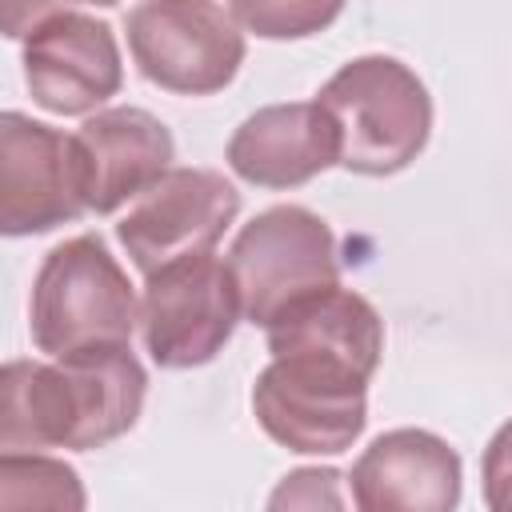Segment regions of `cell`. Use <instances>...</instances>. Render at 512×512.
<instances>
[{"label":"cell","mask_w":512,"mask_h":512,"mask_svg":"<svg viewBox=\"0 0 512 512\" xmlns=\"http://www.w3.org/2000/svg\"><path fill=\"white\" fill-rule=\"evenodd\" d=\"M340 132V168L392 176L408 168L432 132V96L396 56L348 60L316 96Z\"/></svg>","instance_id":"obj_1"},{"label":"cell","mask_w":512,"mask_h":512,"mask_svg":"<svg viewBox=\"0 0 512 512\" xmlns=\"http://www.w3.org/2000/svg\"><path fill=\"white\" fill-rule=\"evenodd\" d=\"M136 324L140 304L128 272L100 236H72L44 256L28 300V328L40 352L60 360L96 344H128Z\"/></svg>","instance_id":"obj_2"},{"label":"cell","mask_w":512,"mask_h":512,"mask_svg":"<svg viewBox=\"0 0 512 512\" xmlns=\"http://www.w3.org/2000/svg\"><path fill=\"white\" fill-rule=\"evenodd\" d=\"M124 32L140 76L176 96H212L244 64V32L216 0H140Z\"/></svg>","instance_id":"obj_3"},{"label":"cell","mask_w":512,"mask_h":512,"mask_svg":"<svg viewBox=\"0 0 512 512\" xmlns=\"http://www.w3.org/2000/svg\"><path fill=\"white\" fill-rule=\"evenodd\" d=\"M228 272L252 324H268L292 300L340 284L332 228L300 204H276L252 216L228 248Z\"/></svg>","instance_id":"obj_4"},{"label":"cell","mask_w":512,"mask_h":512,"mask_svg":"<svg viewBox=\"0 0 512 512\" xmlns=\"http://www.w3.org/2000/svg\"><path fill=\"white\" fill-rule=\"evenodd\" d=\"M260 428L304 456H336L368 424V380L316 356H272L252 384Z\"/></svg>","instance_id":"obj_5"},{"label":"cell","mask_w":512,"mask_h":512,"mask_svg":"<svg viewBox=\"0 0 512 512\" xmlns=\"http://www.w3.org/2000/svg\"><path fill=\"white\" fill-rule=\"evenodd\" d=\"M240 292L212 252L172 260L144 276L140 296V336L144 352L160 368H200L208 364L236 328Z\"/></svg>","instance_id":"obj_6"},{"label":"cell","mask_w":512,"mask_h":512,"mask_svg":"<svg viewBox=\"0 0 512 512\" xmlns=\"http://www.w3.org/2000/svg\"><path fill=\"white\" fill-rule=\"evenodd\" d=\"M88 212V180L76 136L24 112L0 116V228L36 236Z\"/></svg>","instance_id":"obj_7"},{"label":"cell","mask_w":512,"mask_h":512,"mask_svg":"<svg viewBox=\"0 0 512 512\" xmlns=\"http://www.w3.org/2000/svg\"><path fill=\"white\" fill-rule=\"evenodd\" d=\"M240 212V192L212 168H168L136 196L116 224V240L148 276L172 260L204 256Z\"/></svg>","instance_id":"obj_8"},{"label":"cell","mask_w":512,"mask_h":512,"mask_svg":"<svg viewBox=\"0 0 512 512\" xmlns=\"http://www.w3.org/2000/svg\"><path fill=\"white\" fill-rule=\"evenodd\" d=\"M24 80L40 108L88 116L124 84L112 28L84 12H56L24 40Z\"/></svg>","instance_id":"obj_9"},{"label":"cell","mask_w":512,"mask_h":512,"mask_svg":"<svg viewBox=\"0 0 512 512\" xmlns=\"http://www.w3.org/2000/svg\"><path fill=\"white\" fill-rule=\"evenodd\" d=\"M352 500L360 512H448L460 504V456L424 428L376 436L352 464Z\"/></svg>","instance_id":"obj_10"},{"label":"cell","mask_w":512,"mask_h":512,"mask_svg":"<svg viewBox=\"0 0 512 512\" xmlns=\"http://www.w3.org/2000/svg\"><path fill=\"white\" fill-rule=\"evenodd\" d=\"M228 168L256 188H300L340 164V132L316 100L268 104L228 140Z\"/></svg>","instance_id":"obj_11"},{"label":"cell","mask_w":512,"mask_h":512,"mask_svg":"<svg viewBox=\"0 0 512 512\" xmlns=\"http://www.w3.org/2000/svg\"><path fill=\"white\" fill-rule=\"evenodd\" d=\"M88 180V212L108 216L148 192L172 164V132L144 108H104L76 132Z\"/></svg>","instance_id":"obj_12"},{"label":"cell","mask_w":512,"mask_h":512,"mask_svg":"<svg viewBox=\"0 0 512 512\" xmlns=\"http://www.w3.org/2000/svg\"><path fill=\"white\" fill-rule=\"evenodd\" d=\"M268 352L272 356H316L356 376L372 380L384 352V320L380 312L352 288L328 284L316 288L288 308H280L268 324Z\"/></svg>","instance_id":"obj_13"},{"label":"cell","mask_w":512,"mask_h":512,"mask_svg":"<svg viewBox=\"0 0 512 512\" xmlns=\"http://www.w3.org/2000/svg\"><path fill=\"white\" fill-rule=\"evenodd\" d=\"M72 388V444L76 452L104 448L124 436L144 408L148 376L128 344H96L60 356Z\"/></svg>","instance_id":"obj_14"},{"label":"cell","mask_w":512,"mask_h":512,"mask_svg":"<svg viewBox=\"0 0 512 512\" xmlns=\"http://www.w3.org/2000/svg\"><path fill=\"white\" fill-rule=\"evenodd\" d=\"M72 444V388L56 364L8 360L0 372V448L44 452Z\"/></svg>","instance_id":"obj_15"},{"label":"cell","mask_w":512,"mask_h":512,"mask_svg":"<svg viewBox=\"0 0 512 512\" xmlns=\"http://www.w3.org/2000/svg\"><path fill=\"white\" fill-rule=\"evenodd\" d=\"M0 504L4 508H84V488L72 464L40 452H4L0 456Z\"/></svg>","instance_id":"obj_16"},{"label":"cell","mask_w":512,"mask_h":512,"mask_svg":"<svg viewBox=\"0 0 512 512\" xmlns=\"http://www.w3.org/2000/svg\"><path fill=\"white\" fill-rule=\"evenodd\" d=\"M228 12L264 40H304L324 32L344 12V0H228Z\"/></svg>","instance_id":"obj_17"},{"label":"cell","mask_w":512,"mask_h":512,"mask_svg":"<svg viewBox=\"0 0 512 512\" xmlns=\"http://www.w3.org/2000/svg\"><path fill=\"white\" fill-rule=\"evenodd\" d=\"M340 472L336 468H300L292 476H284V484L272 492L268 508H340L344 496H340Z\"/></svg>","instance_id":"obj_18"},{"label":"cell","mask_w":512,"mask_h":512,"mask_svg":"<svg viewBox=\"0 0 512 512\" xmlns=\"http://www.w3.org/2000/svg\"><path fill=\"white\" fill-rule=\"evenodd\" d=\"M484 504L492 512H512V420L496 428V436L484 448Z\"/></svg>","instance_id":"obj_19"},{"label":"cell","mask_w":512,"mask_h":512,"mask_svg":"<svg viewBox=\"0 0 512 512\" xmlns=\"http://www.w3.org/2000/svg\"><path fill=\"white\" fill-rule=\"evenodd\" d=\"M56 12L60 0H0V28L8 40H28Z\"/></svg>","instance_id":"obj_20"},{"label":"cell","mask_w":512,"mask_h":512,"mask_svg":"<svg viewBox=\"0 0 512 512\" xmlns=\"http://www.w3.org/2000/svg\"><path fill=\"white\" fill-rule=\"evenodd\" d=\"M76 4H100V8H108V4H120V0H76Z\"/></svg>","instance_id":"obj_21"}]
</instances>
